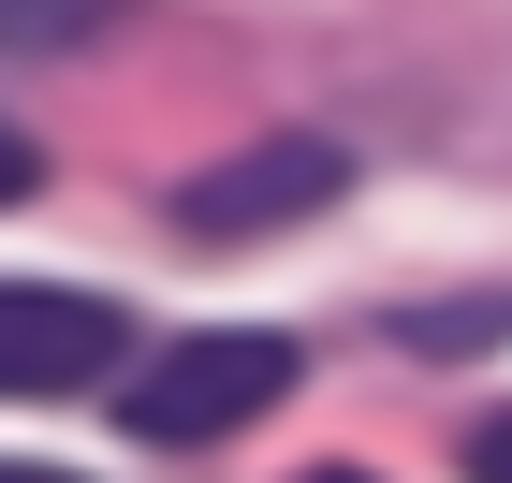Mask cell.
I'll use <instances>...</instances> for the list:
<instances>
[{
  "label": "cell",
  "instance_id": "obj_2",
  "mask_svg": "<svg viewBox=\"0 0 512 483\" xmlns=\"http://www.w3.org/2000/svg\"><path fill=\"white\" fill-rule=\"evenodd\" d=\"M337 191H352V161L322 147V132H264V147L205 161L191 191H176V235H191V249H249V235H293V220H322Z\"/></svg>",
  "mask_w": 512,
  "mask_h": 483
},
{
  "label": "cell",
  "instance_id": "obj_7",
  "mask_svg": "<svg viewBox=\"0 0 512 483\" xmlns=\"http://www.w3.org/2000/svg\"><path fill=\"white\" fill-rule=\"evenodd\" d=\"M15 191H44V147H30L15 118H0V205H15Z\"/></svg>",
  "mask_w": 512,
  "mask_h": 483
},
{
  "label": "cell",
  "instance_id": "obj_1",
  "mask_svg": "<svg viewBox=\"0 0 512 483\" xmlns=\"http://www.w3.org/2000/svg\"><path fill=\"white\" fill-rule=\"evenodd\" d=\"M308 381V352L293 337H264V322H205V337H176L161 366H132V396H118V425L132 440H235V425H264L278 396Z\"/></svg>",
  "mask_w": 512,
  "mask_h": 483
},
{
  "label": "cell",
  "instance_id": "obj_3",
  "mask_svg": "<svg viewBox=\"0 0 512 483\" xmlns=\"http://www.w3.org/2000/svg\"><path fill=\"white\" fill-rule=\"evenodd\" d=\"M132 352V308L88 279H0V396H88L118 381Z\"/></svg>",
  "mask_w": 512,
  "mask_h": 483
},
{
  "label": "cell",
  "instance_id": "obj_9",
  "mask_svg": "<svg viewBox=\"0 0 512 483\" xmlns=\"http://www.w3.org/2000/svg\"><path fill=\"white\" fill-rule=\"evenodd\" d=\"M308 483H366V469H308Z\"/></svg>",
  "mask_w": 512,
  "mask_h": 483
},
{
  "label": "cell",
  "instance_id": "obj_8",
  "mask_svg": "<svg viewBox=\"0 0 512 483\" xmlns=\"http://www.w3.org/2000/svg\"><path fill=\"white\" fill-rule=\"evenodd\" d=\"M0 483H74V469H15V454H0Z\"/></svg>",
  "mask_w": 512,
  "mask_h": 483
},
{
  "label": "cell",
  "instance_id": "obj_6",
  "mask_svg": "<svg viewBox=\"0 0 512 483\" xmlns=\"http://www.w3.org/2000/svg\"><path fill=\"white\" fill-rule=\"evenodd\" d=\"M454 454H469V483H512V410H483V425H469Z\"/></svg>",
  "mask_w": 512,
  "mask_h": 483
},
{
  "label": "cell",
  "instance_id": "obj_5",
  "mask_svg": "<svg viewBox=\"0 0 512 483\" xmlns=\"http://www.w3.org/2000/svg\"><path fill=\"white\" fill-rule=\"evenodd\" d=\"M118 30V0H0V44H88Z\"/></svg>",
  "mask_w": 512,
  "mask_h": 483
},
{
  "label": "cell",
  "instance_id": "obj_4",
  "mask_svg": "<svg viewBox=\"0 0 512 483\" xmlns=\"http://www.w3.org/2000/svg\"><path fill=\"white\" fill-rule=\"evenodd\" d=\"M512 293H454V308H395V352H498Z\"/></svg>",
  "mask_w": 512,
  "mask_h": 483
}]
</instances>
